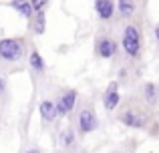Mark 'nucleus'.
Wrapping results in <instances>:
<instances>
[{"label":"nucleus","mask_w":159,"mask_h":153,"mask_svg":"<svg viewBox=\"0 0 159 153\" xmlns=\"http://www.w3.org/2000/svg\"><path fill=\"white\" fill-rule=\"evenodd\" d=\"M117 121L123 123L125 127L143 129V131H147L149 125H155L153 109H149L137 97H129L123 103H119V107H117Z\"/></svg>","instance_id":"1"},{"label":"nucleus","mask_w":159,"mask_h":153,"mask_svg":"<svg viewBox=\"0 0 159 153\" xmlns=\"http://www.w3.org/2000/svg\"><path fill=\"white\" fill-rule=\"evenodd\" d=\"M30 40L26 36H6L0 38V69L18 71L24 67L30 51Z\"/></svg>","instance_id":"2"},{"label":"nucleus","mask_w":159,"mask_h":153,"mask_svg":"<svg viewBox=\"0 0 159 153\" xmlns=\"http://www.w3.org/2000/svg\"><path fill=\"white\" fill-rule=\"evenodd\" d=\"M119 47H121L123 59H127L125 63L139 67L141 59H143V28H141V22L137 18L123 24Z\"/></svg>","instance_id":"3"},{"label":"nucleus","mask_w":159,"mask_h":153,"mask_svg":"<svg viewBox=\"0 0 159 153\" xmlns=\"http://www.w3.org/2000/svg\"><path fill=\"white\" fill-rule=\"evenodd\" d=\"M93 52H95V56H99V59H103V61L119 59V52H121L119 38H117L109 28H101V30L97 32V36H95Z\"/></svg>","instance_id":"4"},{"label":"nucleus","mask_w":159,"mask_h":153,"mask_svg":"<svg viewBox=\"0 0 159 153\" xmlns=\"http://www.w3.org/2000/svg\"><path fill=\"white\" fill-rule=\"evenodd\" d=\"M97 127H99V117H97V111H95V105L91 101H83L77 115L79 135H89L93 131H97Z\"/></svg>","instance_id":"5"},{"label":"nucleus","mask_w":159,"mask_h":153,"mask_svg":"<svg viewBox=\"0 0 159 153\" xmlns=\"http://www.w3.org/2000/svg\"><path fill=\"white\" fill-rule=\"evenodd\" d=\"M54 107H57V115L58 117H69L75 111L79 101V91L77 89H62L57 93V97L52 99Z\"/></svg>","instance_id":"6"},{"label":"nucleus","mask_w":159,"mask_h":153,"mask_svg":"<svg viewBox=\"0 0 159 153\" xmlns=\"http://www.w3.org/2000/svg\"><path fill=\"white\" fill-rule=\"evenodd\" d=\"M26 63H28V71H30L32 81H34V83L39 81V79H44V77H47V63H44L43 55L39 52V48H36V47H30Z\"/></svg>","instance_id":"7"},{"label":"nucleus","mask_w":159,"mask_h":153,"mask_svg":"<svg viewBox=\"0 0 159 153\" xmlns=\"http://www.w3.org/2000/svg\"><path fill=\"white\" fill-rule=\"evenodd\" d=\"M95 14L101 24H111L117 18V2L115 0H95Z\"/></svg>","instance_id":"8"},{"label":"nucleus","mask_w":159,"mask_h":153,"mask_svg":"<svg viewBox=\"0 0 159 153\" xmlns=\"http://www.w3.org/2000/svg\"><path fill=\"white\" fill-rule=\"evenodd\" d=\"M141 0H117V18H121L123 22L135 20L139 16Z\"/></svg>","instance_id":"9"},{"label":"nucleus","mask_w":159,"mask_h":153,"mask_svg":"<svg viewBox=\"0 0 159 153\" xmlns=\"http://www.w3.org/2000/svg\"><path fill=\"white\" fill-rule=\"evenodd\" d=\"M139 95H141V101H143L149 109H157L159 107V85L157 83H151V81L143 83Z\"/></svg>","instance_id":"10"},{"label":"nucleus","mask_w":159,"mask_h":153,"mask_svg":"<svg viewBox=\"0 0 159 153\" xmlns=\"http://www.w3.org/2000/svg\"><path fill=\"white\" fill-rule=\"evenodd\" d=\"M39 115H40V123L43 127H51L54 121H57V107H54L52 99H43L39 103Z\"/></svg>","instance_id":"11"},{"label":"nucleus","mask_w":159,"mask_h":153,"mask_svg":"<svg viewBox=\"0 0 159 153\" xmlns=\"http://www.w3.org/2000/svg\"><path fill=\"white\" fill-rule=\"evenodd\" d=\"M121 103V93H119V83L113 81L107 85L105 93H103V107H105L107 111H117V107H119Z\"/></svg>","instance_id":"12"},{"label":"nucleus","mask_w":159,"mask_h":153,"mask_svg":"<svg viewBox=\"0 0 159 153\" xmlns=\"http://www.w3.org/2000/svg\"><path fill=\"white\" fill-rule=\"evenodd\" d=\"M58 141H61V149H65V151H69V153L77 151V133H75L73 127H66V129H62Z\"/></svg>","instance_id":"13"},{"label":"nucleus","mask_w":159,"mask_h":153,"mask_svg":"<svg viewBox=\"0 0 159 153\" xmlns=\"http://www.w3.org/2000/svg\"><path fill=\"white\" fill-rule=\"evenodd\" d=\"M28 28H30V32L34 36H40L44 34V30H47V12H34V16H32L30 20H28Z\"/></svg>","instance_id":"14"},{"label":"nucleus","mask_w":159,"mask_h":153,"mask_svg":"<svg viewBox=\"0 0 159 153\" xmlns=\"http://www.w3.org/2000/svg\"><path fill=\"white\" fill-rule=\"evenodd\" d=\"M10 6L14 8L16 12H20V16H24L26 20H30L34 16V8H32L30 0H12Z\"/></svg>","instance_id":"15"},{"label":"nucleus","mask_w":159,"mask_h":153,"mask_svg":"<svg viewBox=\"0 0 159 153\" xmlns=\"http://www.w3.org/2000/svg\"><path fill=\"white\" fill-rule=\"evenodd\" d=\"M48 2H51V0H30V4H32V8H34V12H43V10H47Z\"/></svg>","instance_id":"16"},{"label":"nucleus","mask_w":159,"mask_h":153,"mask_svg":"<svg viewBox=\"0 0 159 153\" xmlns=\"http://www.w3.org/2000/svg\"><path fill=\"white\" fill-rule=\"evenodd\" d=\"M6 91H8L6 77H4V75H0V97H6Z\"/></svg>","instance_id":"17"},{"label":"nucleus","mask_w":159,"mask_h":153,"mask_svg":"<svg viewBox=\"0 0 159 153\" xmlns=\"http://www.w3.org/2000/svg\"><path fill=\"white\" fill-rule=\"evenodd\" d=\"M153 36H155V40H157V44H159V22L155 24V28H153Z\"/></svg>","instance_id":"18"},{"label":"nucleus","mask_w":159,"mask_h":153,"mask_svg":"<svg viewBox=\"0 0 159 153\" xmlns=\"http://www.w3.org/2000/svg\"><path fill=\"white\" fill-rule=\"evenodd\" d=\"M24 153H40V149H39V147H30V149H26Z\"/></svg>","instance_id":"19"}]
</instances>
